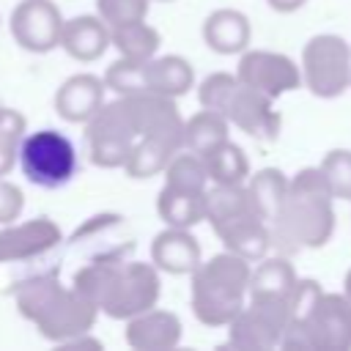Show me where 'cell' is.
I'll use <instances>...</instances> for the list:
<instances>
[{
	"label": "cell",
	"mask_w": 351,
	"mask_h": 351,
	"mask_svg": "<svg viewBox=\"0 0 351 351\" xmlns=\"http://www.w3.org/2000/svg\"><path fill=\"white\" fill-rule=\"evenodd\" d=\"M335 192L318 167H302L288 186V195L271 219V244L282 252L318 250L335 233Z\"/></svg>",
	"instance_id": "6da1fadb"
},
{
	"label": "cell",
	"mask_w": 351,
	"mask_h": 351,
	"mask_svg": "<svg viewBox=\"0 0 351 351\" xmlns=\"http://www.w3.org/2000/svg\"><path fill=\"white\" fill-rule=\"evenodd\" d=\"M71 285L115 321H129L156 307L159 293H162V280H159V269L154 266V261L123 263L112 258H99L82 266L74 274Z\"/></svg>",
	"instance_id": "7a4b0ae2"
},
{
	"label": "cell",
	"mask_w": 351,
	"mask_h": 351,
	"mask_svg": "<svg viewBox=\"0 0 351 351\" xmlns=\"http://www.w3.org/2000/svg\"><path fill=\"white\" fill-rule=\"evenodd\" d=\"M280 346L288 351H348L351 299L324 291L315 280H299L291 293V321Z\"/></svg>",
	"instance_id": "3957f363"
},
{
	"label": "cell",
	"mask_w": 351,
	"mask_h": 351,
	"mask_svg": "<svg viewBox=\"0 0 351 351\" xmlns=\"http://www.w3.org/2000/svg\"><path fill=\"white\" fill-rule=\"evenodd\" d=\"M14 302L19 315L36 324L41 337L60 346L90 332L96 324V315L101 313L85 293H80L74 285L66 288L55 274L25 280L14 291Z\"/></svg>",
	"instance_id": "277c9868"
},
{
	"label": "cell",
	"mask_w": 351,
	"mask_h": 351,
	"mask_svg": "<svg viewBox=\"0 0 351 351\" xmlns=\"http://www.w3.org/2000/svg\"><path fill=\"white\" fill-rule=\"evenodd\" d=\"M252 266L247 258L225 250L192 271V313L206 326H228L250 299Z\"/></svg>",
	"instance_id": "5b68a950"
},
{
	"label": "cell",
	"mask_w": 351,
	"mask_h": 351,
	"mask_svg": "<svg viewBox=\"0 0 351 351\" xmlns=\"http://www.w3.org/2000/svg\"><path fill=\"white\" fill-rule=\"evenodd\" d=\"M137 137L140 129L129 96H115L112 101H104L101 110L85 123L88 156L96 167H126Z\"/></svg>",
	"instance_id": "8992f818"
},
{
	"label": "cell",
	"mask_w": 351,
	"mask_h": 351,
	"mask_svg": "<svg viewBox=\"0 0 351 351\" xmlns=\"http://www.w3.org/2000/svg\"><path fill=\"white\" fill-rule=\"evenodd\" d=\"M304 88L318 99H337L351 88V47L335 33L313 36L302 49Z\"/></svg>",
	"instance_id": "52a82bcc"
},
{
	"label": "cell",
	"mask_w": 351,
	"mask_h": 351,
	"mask_svg": "<svg viewBox=\"0 0 351 351\" xmlns=\"http://www.w3.org/2000/svg\"><path fill=\"white\" fill-rule=\"evenodd\" d=\"M19 167L30 184L55 189L71 181L77 170V151L63 132L38 129L25 134L19 148Z\"/></svg>",
	"instance_id": "ba28073f"
},
{
	"label": "cell",
	"mask_w": 351,
	"mask_h": 351,
	"mask_svg": "<svg viewBox=\"0 0 351 351\" xmlns=\"http://www.w3.org/2000/svg\"><path fill=\"white\" fill-rule=\"evenodd\" d=\"M291 321V296H250L244 310L228 324V346L239 351H269L282 343Z\"/></svg>",
	"instance_id": "9c48e42d"
},
{
	"label": "cell",
	"mask_w": 351,
	"mask_h": 351,
	"mask_svg": "<svg viewBox=\"0 0 351 351\" xmlns=\"http://www.w3.org/2000/svg\"><path fill=\"white\" fill-rule=\"evenodd\" d=\"M236 77L271 99H280L282 93H291L304 82L302 63L296 66V60L271 49H244L236 66Z\"/></svg>",
	"instance_id": "30bf717a"
},
{
	"label": "cell",
	"mask_w": 351,
	"mask_h": 351,
	"mask_svg": "<svg viewBox=\"0 0 351 351\" xmlns=\"http://www.w3.org/2000/svg\"><path fill=\"white\" fill-rule=\"evenodd\" d=\"M63 14L52 0H22L11 11V36L27 52H49L60 47Z\"/></svg>",
	"instance_id": "8fae6325"
},
{
	"label": "cell",
	"mask_w": 351,
	"mask_h": 351,
	"mask_svg": "<svg viewBox=\"0 0 351 351\" xmlns=\"http://www.w3.org/2000/svg\"><path fill=\"white\" fill-rule=\"evenodd\" d=\"M134 104V115H137V129L140 137H151L156 143H165L173 151L184 148V132H186V121L181 118L176 99L145 90L137 96H129Z\"/></svg>",
	"instance_id": "7c38bea8"
},
{
	"label": "cell",
	"mask_w": 351,
	"mask_h": 351,
	"mask_svg": "<svg viewBox=\"0 0 351 351\" xmlns=\"http://www.w3.org/2000/svg\"><path fill=\"white\" fill-rule=\"evenodd\" d=\"M225 115L233 126H239L241 132H247L255 140H277L280 134V112L274 110V99L244 85L239 80V88L233 90Z\"/></svg>",
	"instance_id": "4fadbf2b"
},
{
	"label": "cell",
	"mask_w": 351,
	"mask_h": 351,
	"mask_svg": "<svg viewBox=\"0 0 351 351\" xmlns=\"http://www.w3.org/2000/svg\"><path fill=\"white\" fill-rule=\"evenodd\" d=\"M58 241H60V228L49 217L8 222L0 230V263L36 258L41 252H49Z\"/></svg>",
	"instance_id": "5bb4252c"
},
{
	"label": "cell",
	"mask_w": 351,
	"mask_h": 351,
	"mask_svg": "<svg viewBox=\"0 0 351 351\" xmlns=\"http://www.w3.org/2000/svg\"><path fill=\"white\" fill-rule=\"evenodd\" d=\"M104 77L80 71L63 80V85L55 93V110L69 123H88L104 104Z\"/></svg>",
	"instance_id": "9a60e30c"
},
{
	"label": "cell",
	"mask_w": 351,
	"mask_h": 351,
	"mask_svg": "<svg viewBox=\"0 0 351 351\" xmlns=\"http://www.w3.org/2000/svg\"><path fill=\"white\" fill-rule=\"evenodd\" d=\"M181 318L170 310L151 307L126 321V343L137 351H167L181 343Z\"/></svg>",
	"instance_id": "2e32d148"
},
{
	"label": "cell",
	"mask_w": 351,
	"mask_h": 351,
	"mask_svg": "<svg viewBox=\"0 0 351 351\" xmlns=\"http://www.w3.org/2000/svg\"><path fill=\"white\" fill-rule=\"evenodd\" d=\"M151 261L167 274H192L203 263V250L189 228H165L151 241Z\"/></svg>",
	"instance_id": "e0dca14e"
},
{
	"label": "cell",
	"mask_w": 351,
	"mask_h": 351,
	"mask_svg": "<svg viewBox=\"0 0 351 351\" xmlns=\"http://www.w3.org/2000/svg\"><path fill=\"white\" fill-rule=\"evenodd\" d=\"M110 44H112L110 25L99 14H80V16L66 19V25H63L60 47L66 49V55H71L80 63L99 60Z\"/></svg>",
	"instance_id": "ac0fdd59"
},
{
	"label": "cell",
	"mask_w": 351,
	"mask_h": 351,
	"mask_svg": "<svg viewBox=\"0 0 351 351\" xmlns=\"http://www.w3.org/2000/svg\"><path fill=\"white\" fill-rule=\"evenodd\" d=\"M247 217H261L247 184H214L206 189V222L217 236Z\"/></svg>",
	"instance_id": "d6986e66"
},
{
	"label": "cell",
	"mask_w": 351,
	"mask_h": 351,
	"mask_svg": "<svg viewBox=\"0 0 351 351\" xmlns=\"http://www.w3.org/2000/svg\"><path fill=\"white\" fill-rule=\"evenodd\" d=\"M203 38L219 55H241L250 47L252 25L239 8H217L203 22Z\"/></svg>",
	"instance_id": "ffe728a7"
},
{
	"label": "cell",
	"mask_w": 351,
	"mask_h": 351,
	"mask_svg": "<svg viewBox=\"0 0 351 351\" xmlns=\"http://www.w3.org/2000/svg\"><path fill=\"white\" fill-rule=\"evenodd\" d=\"M145 82H148V90L178 99L195 85V69L181 55H159V58L148 60Z\"/></svg>",
	"instance_id": "44dd1931"
},
{
	"label": "cell",
	"mask_w": 351,
	"mask_h": 351,
	"mask_svg": "<svg viewBox=\"0 0 351 351\" xmlns=\"http://www.w3.org/2000/svg\"><path fill=\"white\" fill-rule=\"evenodd\" d=\"M156 211L170 228H195L206 219V192H186L165 184L156 197Z\"/></svg>",
	"instance_id": "7402d4cb"
},
{
	"label": "cell",
	"mask_w": 351,
	"mask_h": 351,
	"mask_svg": "<svg viewBox=\"0 0 351 351\" xmlns=\"http://www.w3.org/2000/svg\"><path fill=\"white\" fill-rule=\"evenodd\" d=\"M219 241L225 244V250L247 258L250 263L266 258L269 247H271V228L266 219L261 217H247L236 225H230L228 230L219 233Z\"/></svg>",
	"instance_id": "603a6c76"
},
{
	"label": "cell",
	"mask_w": 351,
	"mask_h": 351,
	"mask_svg": "<svg viewBox=\"0 0 351 351\" xmlns=\"http://www.w3.org/2000/svg\"><path fill=\"white\" fill-rule=\"evenodd\" d=\"M296 282H299L296 269L291 266V261L285 255L261 258L258 266L252 269L250 296H280V299H288L293 293Z\"/></svg>",
	"instance_id": "cb8c5ba5"
},
{
	"label": "cell",
	"mask_w": 351,
	"mask_h": 351,
	"mask_svg": "<svg viewBox=\"0 0 351 351\" xmlns=\"http://www.w3.org/2000/svg\"><path fill=\"white\" fill-rule=\"evenodd\" d=\"M230 121L228 115L217 112V110H197L192 118H186V132H184V148L195 151L200 156H206L211 148H217L219 143L230 140L228 137Z\"/></svg>",
	"instance_id": "d4e9b609"
},
{
	"label": "cell",
	"mask_w": 351,
	"mask_h": 351,
	"mask_svg": "<svg viewBox=\"0 0 351 351\" xmlns=\"http://www.w3.org/2000/svg\"><path fill=\"white\" fill-rule=\"evenodd\" d=\"M288 186H291V178L277 167H263V170H258L247 178V189L252 195V203L269 225L277 217V211H280V206L288 195Z\"/></svg>",
	"instance_id": "484cf974"
},
{
	"label": "cell",
	"mask_w": 351,
	"mask_h": 351,
	"mask_svg": "<svg viewBox=\"0 0 351 351\" xmlns=\"http://www.w3.org/2000/svg\"><path fill=\"white\" fill-rule=\"evenodd\" d=\"M112 33V47L118 49V55L132 58V60H151L156 58L159 49V30L154 25H148L145 19H134V22H123L110 27Z\"/></svg>",
	"instance_id": "4316f807"
},
{
	"label": "cell",
	"mask_w": 351,
	"mask_h": 351,
	"mask_svg": "<svg viewBox=\"0 0 351 351\" xmlns=\"http://www.w3.org/2000/svg\"><path fill=\"white\" fill-rule=\"evenodd\" d=\"M203 159H206L211 184H247V178H250L247 154L230 140H225L217 148H211Z\"/></svg>",
	"instance_id": "83f0119b"
},
{
	"label": "cell",
	"mask_w": 351,
	"mask_h": 351,
	"mask_svg": "<svg viewBox=\"0 0 351 351\" xmlns=\"http://www.w3.org/2000/svg\"><path fill=\"white\" fill-rule=\"evenodd\" d=\"M165 184L176 186V189H186V192H206L208 189V167H206V159L195 151H186L181 148L170 165L165 167Z\"/></svg>",
	"instance_id": "f1b7e54d"
},
{
	"label": "cell",
	"mask_w": 351,
	"mask_h": 351,
	"mask_svg": "<svg viewBox=\"0 0 351 351\" xmlns=\"http://www.w3.org/2000/svg\"><path fill=\"white\" fill-rule=\"evenodd\" d=\"M176 154L178 151L167 148L165 143H156L151 137H137V143L132 148V156H129L123 170H126L129 178H137V181L151 178V176H162Z\"/></svg>",
	"instance_id": "f546056e"
},
{
	"label": "cell",
	"mask_w": 351,
	"mask_h": 351,
	"mask_svg": "<svg viewBox=\"0 0 351 351\" xmlns=\"http://www.w3.org/2000/svg\"><path fill=\"white\" fill-rule=\"evenodd\" d=\"M27 121L14 107H0V178L19 165V148L25 140Z\"/></svg>",
	"instance_id": "4dcf8cb0"
},
{
	"label": "cell",
	"mask_w": 351,
	"mask_h": 351,
	"mask_svg": "<svg viewBox=\"0 0 351 351\" xmlns=\"http://www.w3.org/2000/svg\"><path fill=\"white\" fill-rule=\"evenodd\" d=\"M145 66L148 60H132V58H118L107 66L104 71V85L115 93V96H137L148 90L145 82Z\"/></svg>",
	"instance_id": "1f68e13d"
},
{
	"label": "cell",
	"mask_w": 351,
	"mask_h": 351,
	"mask_svg": "<svg viewBox=\"0 0 351 351\" xmlns=\"http://www.w3.org/2000/svg\"><path fill=\"white\" fill-rule=\"evenodd\" d=\"M239 88V77L236 74H228V71H214L208 74L200 85H197V99H200V107L206 110H217L225 115V107L233 96V90Z\"/></svg>",
	"instance_id": "d6a6232c"
},
{
	"label": "cell",
	"mask_w": 351,
	"mask_h": 351,
	"mask_svg": "<svg viewBox=\"0 0 351 351\" xmlns=\"http://www.w3.org/2000/svg\"><path fill=\"white\" fill-rule=\"evenodd\" d=\"M321 170L340 200H351V151L335 148L321 159Z\"/></svg>",
	"instance_id": "836d02e7"
},
{
	"label": "cell",
	"mask_w": 351,
	"mask_h": 351,
	"mask_svg": "<svg viewBox=\"0 0 351 351\" xmlns=\"http://www.w3.org/2000/svg\"><path fill=\"white\" fill-rule=\"evenodd\" d=\"M151 0H96V14L110 25H123L134 19H145Z\"/></svg>",
	"instance_id": "e575fe53"
},
{
	"label": "cell",
	"mask_w": 351,
	"mask_h": 351,
	"mask_svg": "<svg viewBox=\"0 0 351 351\" xmlns=\"http://www.w3.org/2000/svg\"><path fill=\"white\" fill-rule=\"evenodd\" d=\"M25 208V195L22 189L8 181V178H0V225H8V222H16V217L22 214Z\"/></svg>",
	"instance_id": "d590c367"
},
{
	"label": "cell",
	"mask_w": 351,
	"mask_h": 351,
	"mask_svg": "<svg viewBox=\"0 0 351 351\" xmlns=\"http://www.w3.org/2000/svg\"><path fill=\"white\" fill-rule=\"evenodd\" d=\"M274 11H280V14H293V11H299L307 0H266Z\"/></svg>",
	"instance_id": "8d00e7d4"
},
{
	"label": "cell",
	"mask_w": 351,
	"mask_h": 351,
	"mask_svg": "<svg viewBox=\"0 0 351 351\" xmlns=\"http://www.w3.org/2000/svg\"><path fill=\"white\" fill-rule=\"evenodd\" d=\"M343 293L351 299V269H348V274H346V280H343Z\"/></svg>",
	"instance_id": "74e56055"
},
{
	"label": "cell",
	"mask_w": 351,
	"mask_h": 351,
	"mask_svg": "<svg viewBox=\"0 0 351 351\" xmlns=\"http://www.w3.org/2000/svg\"><path fill=\"white\" fill-rule=\"evenodd\" d=\"M156 3H170V0H156Z\"/></svg>",
	"instance_id": "f35d334b"
},
{
	"label": "cell",
	"mask_w": 351,
	"mask_h": 351,
	"mask_svg": "<svg viewBox=\"0 0 351 351\" xmlns=\"http://www.w3.org/2000/svg\"><path fill=\"white\" fill-rule=\"evenodd\" d=\"M0 107H3V104H0Z\"/></svg>",
	"instance_id": "ab89813d"
}]
</instances>
